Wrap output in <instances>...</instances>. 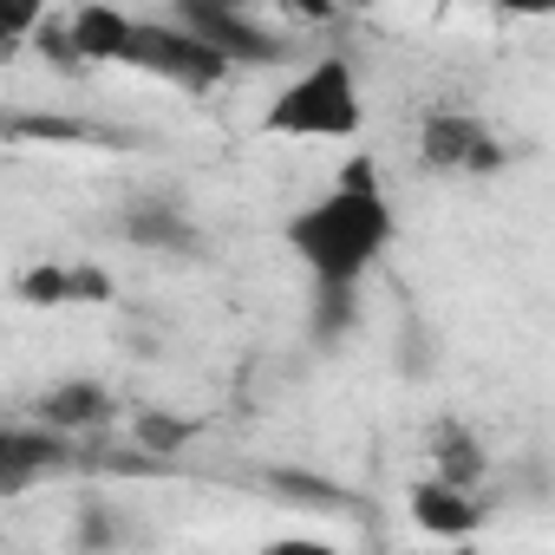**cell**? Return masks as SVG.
<instances>
[{
	"label": "cell",
	"mask_w": 555,
	"mask_h": 555,
	"mask_svg": "<svg viewBox=\"0 0 555 555\" xmlns=\"http://www.w3.org/2000/svg\"><path fill=\"white\" fill-rule=\"evenodd\" d=\"M392 229L399 222H392V203L379 190V164L353 157L308 209H295L288 248L301 255L314 295H360V282L392 248Z\"/></svg>",
	"instance_id": "6da1fadb"
},
{
	"label": "cell",
	"mask_w": 555,
	"mask_h": 555,
	"mask_svg": "<svg viewBox=\"0 0 555 555\" xmlns=\"http://www.w3.org/2000/svg\"><path fill=\"white\" fill-rule=\"evenodd\" d=\"M360 125H366V99L347 53H321L314 66H301L261 112L268 138H360Z\"/></svg>",
	"instance_id": "7a4b0ae2"
},
{
	"label": "cell",
	"mask_w": 555,
	"mask_h": 555,
	"mask_svg": "<svg viewBox=\"0 0 555 555\" xmlns=\"http://www.w3.org/2000/svg\"><path fill=\"white\" fill-rule=\"evenodd\" d=\"M112 66H131V73H151V79H164V86H177V92H209V86H222L229 79V66L203 47V40H190L183 27H170L164 14L157 21H118V40H112Z\"/></svg>",
	"instance_id": "3957f363"
},
{
	"label": "cell",
	"mask_w": 555,
	"mask_h": 555,
	"mask_svg": "<svg viewBox=\"0 0 555 555\" xmlns=\"http://www.w3.org/2000/svg\"><path fill=\"white\" fill-rule=\"evenodd\" d=\"M170 27H183L190 40H203L222 66H282L295 47L274 34L268 21H255V14H242V8H229V0H177V8L164 14Z\"/></svg>",
	"instance_id": "277c9868"
},
{
	"label": "cell",
	"mask_w": 555,
	"mask_h": 555,
	"mask_svg": "<svg viewBox=\"0 0 555 555\" xmlns=\"http://www.w3.org/2000/svg\"><path fill=\"white\" fill-rule=\"evenodd\" d=\"M418 157H425V170H438V177H490V170L509 164V144L496 138L490 118H477V112H464V105H438V112H425V125H418Z\"/></svg>",
	"instance_id": "5b68a950"
},
{
	"label": "cell",
	"mask_w": 555,
	"mask_h": 555,
	"mask_svg": "<svg viewBox=\"0 0 555 555\" xmlns=\"http://www.w3.org/2000/svg\"><path fill=\"white\" fill-rule=\"evenodd\" d=\"M66 464H73L66 438H53L47 425H27V418H0V496H14Z\"/></svg>",
	"instance_id": "8992f818"
},
{
	"label": "cell",
	"mask_w": 555,
	"mask_h": 555,
	"mask_svg": "<svg viewBox=\"0 0 555 555\" xmlns=\"http://www.w3.org/2000/svg\"><path fill=\"white\" fill-rule=\"evenodd\" d=\"M105 418H112V392L99 379H66V386L40 392V405H34V425H47L66 444H73V431H99Z\"/></svg>",
	"instance_id": "52a82bcc"
},
{
	"label": "cell",
	"mask_w": 555,
	"mask_h": 555,
	"mask_svg": "<svg viewBox=\"0 0 555 555\" xmlns=\"http://www.w3.org/2000/svg\"><path fill=\"white\" fill-rule=\"evenodd\" d=\"M14 295L34 301V308H73V301H112V282L86 261H47V268L21 274Z\"/></svg>",
	"instance_id": "ba28073f"
},
{
	"label": "cell",
	"mask_w": 555,
	"mask_h": 555,
	"mask_svg": "<svg viewBox=\"0 0 555 555\" xmlns=\"http://www.w3.org/2000/svg\"><path fill=\"white\" fill-rule=\"evenodd\" d=\"M412 522H418L425 535L464 542V535H477V529H483V503H477L470 490H451V483L425 477V483L412 490Z\"/></svg>",
	"instance_id": "9c48e42d"
},
{
	"label": "cell",
	"mask_w": 555,
	"mask_h": 555,
	"mask_svg": "<svg viewBox=\"0 0 555 555\" xmlns=\"http://www.w3.org/2000/svg\"><path fill=\"white\" fill-rule=\"evenodd\" d=\"M118 229H125V242H138V248H164V255H203V235H196V222H190L183 209H170V203H131V209L118 216Z\"/></svg>",
	"instance_id": "30bf717a"
},
{
	"label": "cell",
	"mask_w": 555,
	"mask_h": 555,
	"mask_svg": "<svg viewBox=\"0 0 555 555\" xmlns=\"http://www.w3.org/2000/svg\"><path fill=\"white\" fill-rule=\"evenodd\" d=\"M431 451H438V464H431V477H438V483H451V490H470V483L483 477V444L470 438V425L444 418V425L431 431Z\"/></svg>",
	"instance_id": "8fae6325"
},
{
	"label": "cell",
	"mask_w": 555,
	"mask_h": 555,
	"mask_svg": "<svg viewBox=\"0 0 555 555\" xmlns=\"http://www.w3.org/2000/svg\"><path fill=\"white\" fill-rule=\"evenodd\" d=\"M47 27V14L34 8V0H21V8H0V53H21V40H34Z\"/></svg>",
	"instance_id": "7c38bea8"
},
{
	"label": "cell",
	"mask_w": 555,
	"mask_h": 555,
	"mask_svg": "<svg viewBox=\"0 0 555 555\" xmlns=\"http://www.w3.org/2000/svg\"><path fill=\"white\" fill-rule=\"evenodd\" d=\"M261 555H347V548H334L321 535H274V542H261Z\"/></svg>",
	"instance_id": "4fadbf2b"
}]
</instances>
